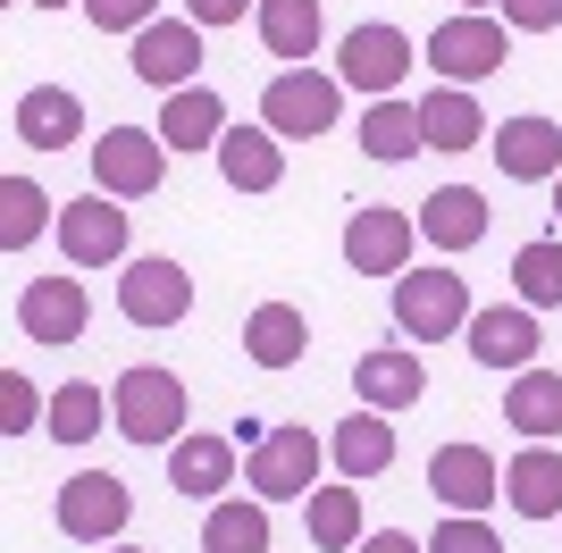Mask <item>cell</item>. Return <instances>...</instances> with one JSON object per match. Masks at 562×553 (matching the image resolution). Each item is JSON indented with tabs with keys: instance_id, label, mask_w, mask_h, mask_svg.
I'll return each instance as SVG.
<instances>
[{
	"instance_id": "26",
	"label": "cell",
	"mask_w": 562,
	"mask_h": 553,
	"mask_svg": "<svg viewBox=\"0 0 562 553\" xmlns=\"http://www.w3.org/2000/svg\"><path fill=\"white\" fill-rule=\"evenodd\" d=\"M244 352H252V369H294L311 352L303 302H260L252 319H244Z\"/></svg>"
},
{
	"instance_id": "38",
	"label": "cell",
	"mask_w": 562,
	"mask_h": 553,
	"mask_svg": "<svg viewBox=\"0 0 562 553\" xmlns=\"http://www.w3.org/2000/svg\"><path fill=\"white\" fill-rule=\"evenodd\" d=\"M504 25H513V34H554L562 0H504Z\"/></svg>"
},
{
	"instance_id": "32",
	"label": "cell",
	"mask_w": 562,
	"mask_h": 553,
	"mask_svg": "<svg viewBox=\"0 0 562 553\" xmlns=\"http://www.w3.org/2000/svg\"><path fill=\"white\" fill-rule=\"evenodd\" d=\"M43 227H59V202L34 177H0V252H25Z\"/></svg>"
},
{
	"instance_id": "28",
	"label": "cell",
	"mask_w": 562,
	"mask_h": 553,
	"mask_svg": "<svg viewBox=\"0 0 562 553\" xmlns=\"http://www.w3.org/2000/svg\"><path fill=\"white\" fill-rule=\"evenodd\" d=\"M260 43H269V59H285V68H311V50H319V0H260L252 9Z\"/></svg>"
},
{
	"instance_id": "6",
	"label": "cell",
	"mask_w": 562,
	"mask_h": 553,
	"mask_svg": "<svg viewBox=\"0 0 562 553\" xmlns=\"http://www.w3.org/2000/svg\"><path fill=\"white\" fill-rule=\"evenodd\" d=\"M50 520H59V537H76V545H117V529L135 520V495H126V478H110V470H76V478H59V495H50Z\"/></svg>"
},
{
	"instance_id": "35",
	"label": "cell",
	"mask_w": 562,
	"mask_h": 553,
	"mask_svg": "<svg viewBox=\"0 0 562 553\" xmlns=\"http://www.w3.org/2000/svg\"><path fill=\"white\" fill-rule=\"evenodd\" d=\"M428 553H504V537L487 529V511H453V520H437Z\"/></svg>"
},
{
	"instance_id": "14",
	"label": "cell",
	"mask_w": 562,
	"mask_h": 553,
	"mask_svg": "<svg viewBox=\"0 0 562 553\" xmlns=\"http://www.w3.org/2000/svg\"><path fill=\"white\" fill-rule=\"evenodd\" d=\"M470 361L479 369H538V311L529 302H487V311H470Z\"/></svg>"
},
{
	"instance_id": "44",
	"label": "cell",
	"mask_w": 562,
	"mask_h": 553,
	"mask_svg": "<svg viewBox=\"0 0 562 553\" xmlns=\"http://www.w3.org/2000/svg\"><path fill=\"white\" fill-rule=\"evenodd\" d=\"M462 9H487V0H462Z\"/></svg>"
},
{
	"instance_id": "36",
	"label": "cell",
	"mask_w": 562,
	"mask_h": 553,
	"mask_svg": "<svg viewBox=\"0 0 562 553\" xmlns=\"http://www.w3.org/2000/svg\"><path fill=\"white\" fill-rule=\"evenodd\" d=\"M34 419H50V394L25 386V369H0V428H9V437H25Z\"/></svg>"
},
{
	"instance_id": "1",
	"label": "cell",
	"mask_w": 562,
	"mask_h": 553,
	"mask_svg": "<svg viewBox=\"0 0 562 553\" xmlns=\"http://www.w3.org/2000/svg\"><path fill=\"white\" fill-rule=\"evenodd\" d=\"M110 403H117V419H110V428H117L126 444H143V453H160V444H177V437H186V377H177V369H160V361L117 369Z\"/></svg>"
},
{
	"instance_id": "11",
	"label": "cell",
	"mask_w": 562,
	"mask_h": 553,
	"mask_svg": "<svg viewBox=\"0 0 562 553\" xmlns=\"http://www.w3.org/2000/svg\"><path fill=\"white\" fill-rule=\"evenodd\" d=\"M126 59H135V76L168 101V92H186L193 76H202V25L193 18H151L135 43H126Z\"/></svg>"
},
{
	"instance_id": "42",
	"label": "cell",
	"mask_w": 562,
	"mask_h": 553,
	"mask_svg": "<svg viewBox=\"0 0 562 553\" xmlns=\"http://www.w3.org/2000/svg\"><path fill=\"white\" fill-rule=\"evenodd\" d=\"M554 227H562V177H554Z\"/></svg>"
},
{
	"instance_id": "18",
	"label": "cell",
	"mask_w": 562,
	"mask_h": 553,
	"mask_svg": "<svg viewBox=\"0 0 562 553\" xmlns=\"http://www.w3.org/2000/svg\"><path fill=\"white\" fill-rule=\"evenodd\" d=\"M420 244L428 252H470V244H487V193H479V184H437L420 202Z\"/></svg>"
},
{
	"instance_id": "12",
	"label": "cell",
	"mask_w": 562,
	"mask_h": 553,
	"mask_svg": "<svg viewBox=\"0 0 562 553\" xmlns=\"http://www.w3.org/2000/svg\"><path fill=\"white\" fill-rule=\"evenodd\" d=\"M117 311H126V327H177L193 311V276L177 269L168 252L126 260V276H117Z\"/></svg>"
},
{
	"instance_id": "4",
	"label": "cell",
	"mask_w": 562,
	"mask_h": 553,
	"mask_svg": "<svg viewBox=\"0 0 562 553\" xmlns=\"http://www.w3.org/2000/svg\"><path fill=\"white\" fill-rule=\"evenodd\" d=\"M395 327H403V345H446V336H462L470 327V276L453 269H403L395 276Z\"/></svg>"
},
{
	"instance_id": "43",
	"label": "cell",
	"mask_w": 562,
	"mask_h": 553,
	"mask_svg": "<svg viewBox=\"0 0 562 553\" xmlns=\"http://www.w3.org/2000/svg\"><path fill=\"white\" fill-rule=\"evenodd\" d=\"M101 553H143V545H101Z\"/></svg>"
},
{
	"instance_id": "30",
	"label": "cell",
	"mask_w": 562,
	"mask_h": 553,
	"mask_svg": "<svg viewBox=\"0 0 562 553\" xmlns=\"http://www.w3.org/2000/svg\"><path fill=\"white\" fill-rule=\"evenodd\" d=\"M361 151H370V160H412V151H428L420 143V101H403V92L370 101V110H361Z\"/></svg>"
},
{
	"instance_id": "10",
	"label": "cell",
	"mask_w": 562,
	"mask_h": 553,
	"mask_svg": "<svg viewBox=\"0 0 562 553\" xmlns=\"http://www.w3.org/2000/svg\"><path fill=\"white\" fill-rule=\"evenodd\" d=\"M412 244H420V218H412V210L370 202V210L345 218V269L352 276H403L412 269Z\"/></svg>"
},
{
	"instance_id": "15",
	"label": "cell",
	"mask_w": 562,
	"mask_h": 553,
	"mask_svg": "<svg viewBox=\"0 0 562 553\" xmlns=\"http://www.w3.org/2000/svg\"><path fill=\"white\" fill-rule=\"evenodd\" d=\"M428 495L446 511H487L495 495H504V461H495L487 444H437V453H428Z\"/></svg>"
},
{
	"instance_id": "39",
	"label": "cell",
	"mask_w": 562,
	"mask_h": 553,
	"mask_svg": "<svg viewBox=\"0 0 562 553\" xmlns=\"http://www.w3.org/2000/svg\"><path fill=\"white\" fill-rule=\"evenodd\" d=\"M260 0H186V18L202 25V34H211V25H235V18H252Z\"/></svg>"
},
{
	"instance_id": "31",
	"label": "cell",
	"mask_w": 562,
	"mask_h": 553,
	"mask_svg": "<svg viewBox=\"0 0 562 553\" xmlns=\"http://www.w3.org/2000/svg\"><path fill=\"white\" fill-rule=\"evenodd\" d=\"M101 419H117V403L93 386V377H68V386L50 394V419H43V428H50V444H93Z\"/></svg>"
},
{
	"instance_id": "22",
	"label": "cell",
	"mask_w": 562,
	"mask_h": 553,
	"mask_svg": "<svg viewBox=\"0 0 562 553\" xmlns=\"http://www.w3.org/2000/svg\"><path fill=\"white\" fill-rule=\"evenodd\" d=\"M18 143H34V151H76V143H85V101H76L68 84H34L18 101Z\"/></svg>"
},
{
	"instance_id": "8",
	"label": "cell",
	"mask_w": 562,
	"mask_h": 553,
	"mask_svg": "<svg viewBox=\"0 0 562 553\" xmlns=\"http://www.w3.org/2000/svg\"><path fill=\"white\" fill-rule=\"evenodd\" d=\"M412 34L403 25H352L345 43H336V76H345V92H361V101H386V92H403V76H412Z\"/></svg>"
},
{
	"instance_id": "33",
	"label": "cell",
	"mask_w": 562,
	"mask_h": 553,
	"mask_svg": "<svg viewBox=\"0 0 562 553\" xmlns=\"http://www.w3.org/2000/svg\"><path fill=\"white\" fill-rule=\"evenodd\" d=\"M202 553H269V504L244 495V504H211L202 520Z\"/></svg>"
},
{
	"instance_id": "16",
	"label": "cell",
	"mask_w": 562,
	"mask_h": 553,
	"mask_svg": "<svg viewBox=\"0 0 562 553\" xmlns=\"http://www.w3.org/2000/svg\"><path fill=\"white\" fill-rule=\"evenodd\" d=\"M93 319V294H85V276H34L18 294V327L25 345H76Z\"/></svg>"
},
{
	"instance_id": "7",
	"label": "cell",
	"mask_w": 562,
	"mask_h": 553,
	"mask_svg": "<svg viewBox=\"0 0 562 553\" xmlns=\"http://www.w3.org/2000/svg\"><path fill=\"white\" fill-rule=\"evenodd\" d=\"M160 177H168L160 126H110L93 143V193H110V202H143V193H160Z\"/></svg>"
},
{
	"instance_id": "25",
	"label": "cell",
	"mask_w": 562,
	"mask_h": 553,
	"mask_svg": "<svg viewBox=\"0 0 562 553\" xmlns=\"http://www.w3.org/2000/svg\"><path fill=\"white\" fill-rule=\"evenodd\" d=\"M218 135H227V101H218L211 84H186L160 101V143L168 151H218Z\"/></svg>"
},
{
	"instance_id": "19",
	"label": "cell",
	"mask_w": 562,
	"mask_h": 553,
	"mask_svg": "<svg viewBox=\"0 0 562 553\" xmlns=\"http://www.w3.org/2000/svg\"><path fill=\"white\" fill-rule=\"evenodd\" d=\"M328 461H336V478H352V486L386 478V470H395V411H370V403H361L328 437Z\"/></svg>"
},
{
	"instance_id": "5",
	"label": "cell",
	"mask_w": 562,
	"mask_h": 553,
	"mask_svg": "<svg viewBox=\"0 0 562 553\" xmlns=\"http://www.w3.org/2000/svg\"><path fill=\"white\" fill-rule=\"evenodd\" d=\"M504 50H513V25L487 9H462L428 34V68H437V84H479V76H504Z\"/></svg>"
},
{
	"instance_id": "3",
	"label": "cell",
	"mask_w": 562,
	"mask_h": 553,
	"mask_svg": "<svg viewBox=\"0 0 562 553\" xmlns=\"http://www.w3.org/2000/svg\"><path fill=\"white\" fill-rule=\"evenodd\" d=\"M336 117H345V76H319V68H285L269 76V92H260V126L278 143H311V135H328Z\"/></svg>"
},
{
	"instance_id": "27",
	"label": "cell",
	"mask_w": 562,
	"mask_h": 553,
	"mask_svg": "<svg viewBox=\"0 0 562 553\" xmlns=\"http://www.w3.org/2000/svg\"><path fill=\"white\" fill-rule=\"evenodd\" d=\"M504 419H513L529 444H554L562 437V369H513V386H504Z\"/></svg>"
},
{
	"instance_id": "29",
	"label": "cell",
	"mask_w": 562,
	"mask_h": 553,
	"mask_svg": "<svg viewBox=\"0 0 562 553\" xmlns=\"http://www.w3.org/2000/svg\"><path fill=\"white\" fill-rule=\"evenodd\" d=\"M303 520H311V545H328V553H352L361 537H370V529H361V486H352V478L311 486Z\"/></svg>"
},
{
	"instance_id": "24",
	"label": "cell",
	"mask_w": 562,
	"mask_h": 553,
	"mask_svg": "<svg viewBox=\"0 0 562 553\" xmlns=\"http://www.w3.org/2000/svg\"><path fill=\"white\" fill-rule=\"evenodd\" d=\"M168 486L218 504V495L235 486V437H177L168 444Z\"/></svg>"
},
{
	"instance_id": "37",
	"label": "cell",
	"mask_w": 562,
	"mask_h": 553,
	"mask_svg": "<svg viewBox=\"0 0 562 553\" xmlns=\"http://www.w3.org/2000/svg\"><path fill=\"white\" fill-rule=\"evenodd\" d=\"M85 18H93L101 34H126V43H135L143 25L160 18V0H85Z\"/></svg>"
},
{
	"instance_id": "13",
	"label": "cell",
	"mask_w": 562,
	"mask_h": 553,
	"mask_svg": "<svg viewBox=\"0 0 562 553\" xmlns=\"http://www.w3.org/2000/svg\"><path fill=\"white\" fill-rule=\"evenodd\" d=\"M487 151H495V168H504V184H554L562 177V126L538 117V110L504 117L487 135Z\"/></svg>"
},
{
	"instance_id": "9",
	"label": "cell",
	"mask_w": 562,
	"mask_h": 553,
	"mask_svg": "<svg viewBox=\"0 0 562 553\" xmlns=\"http://www.w3.org/2000/svg\"><path fill=\"white\" fill-rule=\"evenodd\" d=\"M126 244H135V218H126L110 193H76V202H59V252H68V269H117Z\"/></svg>"
},
{
	"instance_id": "40",
	"label": "cell",
	"mask_w": 562,
	"mask_h": 553,
	"mask_svg": "<svg viewBox=\"0 0 562 553\" xmlns=\"http://www.w3.org/2000/svg\"><path fill=\"white\" fill-rule=\"evenodd\" d=\"M352 553H428V537H403V529H370Z\"/></svg>"
},
{
	"instance_id": "2",
	"label": "cell",
	"mask_w": 562,
	"mask_h": 553,
	"mask_svg": "<svg viewBox=\"0 0 562 553\" xmlns=\"http://www.w3.org/2000/svg\"><path fill=\"white\" fill-rule=\"evenodd\" d=\"M319 461H328V444L311 437L303 419H278V428H260L252 453H244V486H252L260 504H311Z\"/></svg>"
},
{
	"instance_id": "34",
	"label": "cell",
	"mask_w": 562,
	"mask_h": 553,
	"mask_svg": "<svg viewBox=\"0 0 562 553\" xmlns=\"http://www.w3.org/2000/svg\"><path fill=\"white\" fill-rule=\"evenodd\" d=\"M513 294L529 302V311H554L562 302V235H538V244L513 252Z\"/></svg>"
},
{
	"instance_id": "23",
	"label": "cell",
	"mask_w": 562,
	"mask_h": 553,
	"mask_svg": "<svg viewBox=\"0 0 562 553\" xmlns=\"http://www.w3.org/2000/svg\"><path fill=\"white\" fill-rule=\"evenodd\" d=\"M504 504L520 520H562V453L554 444H529V453L504 461Z\"/></svg>"
},
{
	"instance_id": "17",
	"label": "cell",
	"mask_w": 562,
	"mask_h": 553,
	"mask_svg": "<svg viewBox=\"0 0 562 553\" xmlns=\"http://www.w3.org/2000/svg\"><path fill=\"white\" fill-rule=\"evenodd\" d=\"M352 394L370 403V411H412L428 394V369L412 345H370L361 361H352Z\"/></svg>"
},
{
	"instance_id": "41",
	"label": "cell",
	"mask_w": 562,
	"mask_h": 553,
	"mask_svg": "<svg viewBox=\"0 0 562 553\" xmlns=\"http://www.w3.org/2000/svg\"><path fill=\"white\" fill-rule=\"evenodd\" d=\"M25 9H85V0H25Z\"/></svg>"
},
{
	"instance_id": "20",
	"label": "cell",
	"mask_w": 562,
	"mask_h": 553,
	"mask_svg": "<svg viewBox=\"0 0 562 553\" xmlns=\"http://www.w3.org/2000/svg\"><path fill=\"white\" fill-rule=\"evenodd\" d=\"M211 160H218V177H227L235 193H278L285 184V143L269 135V126H227Z\"/></svg>"
},
{
	"instance_id": "21",
	"label": "cell",
	"mask_w": 562,
	"mask_h": 553,
	"mask_svg": "<svg viewBox=\"0 0 562 553\" xmlns=\"http://www.w3.org/2000/svg\"><path fill=\"white\" fill-rule=\"evenodd\" d=\"M487 110H479V92L470 84H428L420 92V143L428 151H470V143H487Z\"/></svg>"
}]
</instances>
